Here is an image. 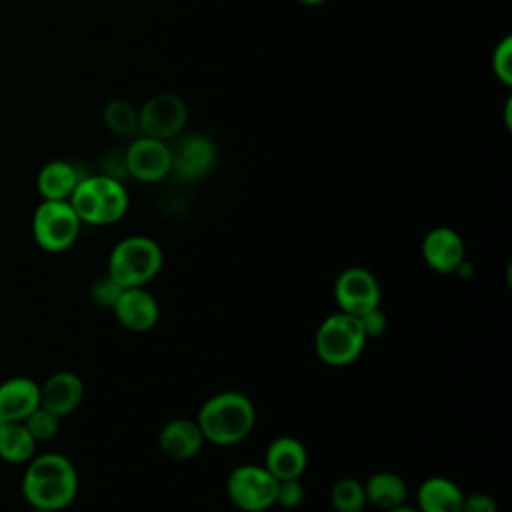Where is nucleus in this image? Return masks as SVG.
<instances>
[{
    "label": "nucleus",
    "instance_id": "obj_14",
    "mask_svg": "<svg viewBox=\"0 0 512 512\" xmlns=\"http://www.w3.org/2000/svg\"><path fill=\"white\" fill-rule=\"evenodd\" d=\"M84 398V382L70 370L50 374L40 386V406L58 418L72 414Z\"/></svg>",
    "mask_w": 512,
    "mask_h": 512
},
{
    "label": "nucleus",
    "instance_id": "obj_19",
    "mask_svg": "<svg viewBox=\"0 0 512 512\" xmlns=\"http://www.w3.org/2000/svg\"><path fill=\"white\" fill-rule=\"evenodd\" d=\"M80 178L82 176L72 162L50 160L40 168L36 176V188L42 200H68Z\"/></svg>",
    "mask_w": 512,
    "mask_h": 512
},
{
    "label": "nucleus",
    "instance_id": "obj_10",
    "mask_svg": "<svg viewBox=\"0 0 512 512\" xmlns=\"http://www.w3.org/2000/svg\"><path fill=\"white\" fill-rule=\"evenodd\" d=\"M124 166L134 180L154 184L172 174V150L164 140L140 136L128 146Z\"/></svg>",
    "mask_w": 512,
    "mask_h": 512
},
{
    "label": "nucleus",
    "instance_id": "obj_11",
    "mask_svg": "<svg viewBox=\"0 0 512 512\" xmlns=\"http://www.w3.org/2000/svg\"><path fill=\"white\" fill-rule=\"evenodd\" d=\"M172 172L180 180L204 178L216 162V146L204 134H188L172 148Z\"/></svg>",
    "mask_w": 512,
    "mask_h": 512
},
{
    "label": "nucleus",
    "instance_id": "obj_15",
    "mask_svg": "<svg viewBox=\"0 0 512 512\" xmlns=\"http://www.w3.org/2000/svg\"><path fill=\"white\" fill-rule=\"evenodd\" d=\"M204 434L196 418H172L158 432V448L176 462L194 458L204 446Z\"/></svg>",
    "mask_w": 512,
    "mask_h": 512
},
{
    "label": "nucleus",
    "instance_id": "obj_20",
    "mask_svg": "<svg viewBox=\"0 0 512 512\" xmlns=\"http://www.w3.org/2000/svg\"><path fill=\"white\" fill-rule=\"evenodd\" d=\"M364 484L366 504L386 512L406 504L408 500V486L404 478L392 470H378L368 476Z\"/></svg>",
    "mask_w": 512,
    "mask_h": 512
},
{
    "label": "nucleus",
    "instance_id": "obj_4",
    "mask_svg": "<svg viewBox=\"0 0 512 512\" xmlns=\"http://www.w3.org/2000/svg\"><path fill=\"white\" fill-rule=\"evenodd\" d=\"M164 266L160 244L148 236H128L120 240L108 258V274L122 288L146 286Z\"/></svg>",
    "mask_w": 512,
    "mask_h": 512
},
{
    "label": "nucleus",
    "instance_id": "obj_16",
    "mask_svg": "<svg viewBox=\"0 0 512 512\" xmlns=\"http://www.w3.org/2000/svg\"><path fill=\"white\" fill-rule=\"evenodd\" d=\"M262 466L276 480L302 478L308 468V450L294 436H278L266 446Z\"/></svg>",
    "mask_w": 512,
    "mask_h": 512
},
{
    "label": "nucleus",
    "instance_id": "obj_9",
    "mask_svg": "<svg viewBox=\"0 0 512 512\" xmlns=\"http://www.w3.org/2000/svg\"><path fill=\"white\" fill-rule=\"evenodd\" d=\"M380 284L376 276L362 266L342 270L334 280V302L340 312L362 316L380 306Z\"/></svg>",
    "mask_w": 512,
    "mask_h": 512
},
{
    "label": "nucleus",
    "instance_id": "obj_23",
    "mask_svg": "<svg viewBox=\"0 0 512 512\" xmlns=\"http://www.w3.org/2000/svg\"><path fill=\"white\" fill-rule=\"evenodd\" d=\"M104 124L114 134L132 136L138 132V108L124 98L110 100L104 108Z\"/></svg>",
    "mask_w": 512,
    "mask_h": 512
},
{
    "label": "nucleus",
    "instance_id": "obj_25",
    "mask_svg": "<svg viewBox=\"0 0 512 512\" xmlns=\"http://www.w3.org/2000/svg\"><path fill=\"white\" fill-rule=\"evenodd\" d=\"M492 72L504 86H512V38L504 36L492 52Z\"/></svg>",
    "mask_w": 512,
    "mask_h": 512
},
{
    "label": "nucleus",
    "instance_id": "obj_22",
    "mask_svg": "<svg viewBox=\"0 0 512 512\" xmlns=\"http://www.w3.org/2000/svg\"><path fill=\"white\" fill-rule=\"evenodd\" d=\"M330 504L334 512H362L366 506L364 484L352 476L338 478L330 488Z\"/></svg>",
    "mask_w": 512,
    "mask_h": 512
},
{
    "label": "nucleus",
    "instance_id": "obj_32",
    "mask_svg": "<svg viewBox=\"0 0 512 512\" xmlns=\"http://www.w3.org/2000/svg\"><path fill=\"white\" fill-rule=\"evenodd\" d=\"M32 512H54V510H44V508H32Z\"/></svg>",
    "mask_w": 512,
    "mask_h": 512
},
{
    "label": "nucleus",
    "instance_id": "obj_26",
    "mask_svg": "<svg viewBox=\"0 0 512 512\" xmlns=\"http://www.w3.org/2000/svg\"><path fill=\"white\" fill-rule=\"evenodd\" d=\"M306 498V490L302 484V478H292V480H278L276 488V504L284 510H294L298 508Z\"/></svg>",
    "mask_w": 512,
    "mask_h": 512
},
{
    "label": "nucleus",
    "instance_id": "obj_30",
    "mask_svg": "<svg viewBox=\"0 0 512 512\" xmlns=\"http://www.w3.org/2000/svg\"><path fill=\"white\" fill-rule=\"evenodd\" d=\"M300 4H304V6H310V8H316V6H322L326 0H298Z\"/></svg>",
    "mask_w": 512,
    "mask_h": 512
},
{
    "label": "nucleus",
    "instance_id": "obj_2",
    "mask_svg": "<svg viewBox=\"0 0 512 512\" xmlns=\"http://www.w3.org/2000/svg\"><path fill=\"white\" fill-rule=\"evenodd\" d=\"M196 422L206 442L216 446H234L254 430L256 408L246 394L238 390H224L216 392L200 406Z\"/></svg>",
    "mask_w": 512,
    "mask_h": 512
},
{
    "label": "nucleus",
    "instance_id": "obj_21",
    "mask_svg": "<svg viewBox=\"0 0 512 512\" xmlns=\"http://www.w3.org/2000/svg\"><path fill=\"white\" fill-rule=\"evenodd\" d=\"M36 440L24 422H4L0 428V460L8 464H28L36 456Z\"/></svg>",
    "mask_w": 512,
    "mask_h": 512
},
{
    "label": "nucleus",
    "instance_id": "obj_12",
    "mask_svg": "<svg viewBox=\"0 0 512 512\" xmlns=\"http://www.w3.org/2000/svg\"><path fill=\"white\" fill-rule=\"evenodd\" d=\"M422 258L434 272L454 274L466 260L464 240L456 230L448 226H436L428 230L422 240Z\"/></svg>",
    "mask_w": 512,
    "mask_h": 512
},
{
    "label": "nucleus",
    "instance_id": "obj_6",
    "mask_svg": "<svg viewBox=\"0 0 512 512\" xmlns=\"http://www.w3.org/2000/svg\"><path fill=\"white\" fill-rule=\"evenodd\" d=\"M80 226L82 222L68 200H42L32 214L34 242L52 254L72 248Z\"/></svg>",
    "mask_w": 512,
    "mask_h": 512
},
{
    "label": "nucleus",
    "instance_id": "obj_24",
    "mask_svg": "<svg viewBox=\"0 0 512 512\" xmlns=\"http://www.w3.org/2000/svg\"><path fill=\"white\" fill-rule=\"evenodd\" d=\"M24 426L28 428V432L32 434V438L36 442H44L50 440L58 434L60 430V418L48 410H44L42 406H38L26 420Z\"/></svg>",
    "mask_w": 512,
    "mask_h": 512
},
{
    "label": "nucleus",
    "instance_id": "obj_3",
    "mask_svg": "<svg viewBox=\"0 0 512 512\" xmlns=\"http://www.w3.org/2000/svg\"><path fill=\"white\" fill-rule=\"evenodd\" d=\"M68 202L80 222L92 226H108L122 220L130 206L124 184L110 174L82 176Z\"/></svg>",
    "mask_w": 512,
    "mask_h": 512
},
{
    "label": "nucleus",
    "instance_id": "obj_18",
    "mask_svg": "<svg viewBox=\"0 0 512 512\" xmlns=\"http://www.w3.org/2000/svg\"><path fill=\"white\" fill-rule=\"evenodd\" d=\"M464 500L462 488L446 476L426 478L416 492L418 512H460Z\"/></svg>",
    "mask_w": 512,
    "mask_h": 512
},
{
    "label": "nucleus",
    "instance_id": "obj_7",
    "mask_svg": "<svg viewBox=\"0 0 512 512\" xmlns=\"http://www.w3.org/2000/svg\"><path fill=\"white\" fill-rule=\"evenodd\" d=\"M278 480L258 464H240L226 478V494L242 512H266L276 504Z\"/></svg>",
    "mask_w": 512,
    "mask_h": 512
},
{
    "label": "nucleus",
    "instance_id": "obj_17",
    "mask_svg": "<svg viewBox=\"0 0 512 512\" xmlns=\"http://www.w3.org/2000/svg\"><path fill=\"white\" fill-rule=\"evenodd\" d=\"M40 406V384L28 376H14L0 384V418L24 422Z\"/></svg>",
    "mask_w": 512,
    "mask_h": 512
},
{
    "label": "nucleus",
    "instance_id": "obj_29",
    "mask_svg": "<svg viewBox=\"0 0 512 512\" xmlns=\"http://www.w3.org/2000/svg\"><path fill=\"white\" fill-rule=\"evenodd\" d=\"M460 512H498V504L490 494L472 492V494H464Z\"/></svg>",
    "mask_w": 512,
    "mask_h": 512
},
{
    "label": "nucleus",
    "instance_id": "obj_33",
    "mask_svg": "<svg viewBox=\"0 0 512 512\" xmlns=\"http://www.w3.org/2000/svg\"><path fill=\"white\" fill-rule=\"evenodd\" d=\"M2 424H4V420H2V418H0V428H2Z\"/></svg>",
    "mask_w": 512,
    "mask_h": 512
},
{
    "label": "nucleus",
    "instance_id": "obj_27",
    "mask_svg": "<svg viewBox=\"0 0 512 512\" xmlns=\"http://www.w3.org/2000/svg\"><path fill=\"white\" fill-rule=\"evenodd\" d=\"M122 290H124V288L106 272L102 278H98V280L92 284L90 296H92V300H94L98 306H102V308H112V306L116 304V300H118V296H120Z\"/></svg>",
    "mask_w": 512,
    "mask_h": 512
},
{
    "label": "nucleus",
    "instance_id": "obj_8",
    "mask_svg": "<svg viewBox=\"0 0 512 512\" xmlns=\"http://www.w3.org/2000/svg\"><path fill=\"white\" fill-rule=\"evenodd\" d=\"M188 122V106L174 92H158L138 108V130L142 136L170 140L180 136Z\"/></svg>",
    "mask_w": 512,
    "mask_h": 512
},
{
    "label": "nucleus",
    "instance_id": "obj_5",
    "mask_svg": "<svg viewBox=\"0 0 512 512\" xmlns=\"http://www.w3.org/2000/svg\"><path fill=\"white\" fill-rule=\"evenodd\" d=\"M366 342L368 338L360 320L340 310L326 316L314 334V350L318 360L332 368H344L356 362L364 352Z\"/></svg>",
    "mask_w": 512,
    "mask_h": 512
},
{
    "label": "nucleus",
    "instance_id": "obj_1",
    "mask_svg": "<svg viewBox=\"0 0 512 512\" xmlns=\"http://www.w3.org/2000/svg\"><path fill=\"white\" fill-rule=\"evenodd\" d=\"M22 494L32 508L60 512L78 494V472L64 454L44 452L28 462L22 478Z\"/></svg>",
    "mask_w": 512,
    "mask_h": 512
},
{
    "label": "nucleus",
    "instance_id": "obj_28",
    "mask_svg": "<svg viewBox=\"0 0 512 512\" xmlns=\"http://www.w3.org/2000/svg\"><path fill=\"white\" fill-rule=\"evenodd\" d=\"M360 324H362V330L366 334V338H378L386 332V326H388V318L384 314V310L378 306L362 316H358Z\"/></svg>",
    "mask_w": 512,
    "mask_h": 512
},
{
    "label": "nucleus",
    "instance_id": "obj_13",
    "mask_svg": "<svg viewBox=\"0 0 512 512\" xmlns=\"http://www.w3.org/2000/svg\"><path fill=\"white\" fill-rule=\"evenodd\" d=\"M112 312L130 332H148L160 318L158 300L146 290V286L124 288L112 306Z\"/></svg>",
    "mask_w": 512,
    "mask_h": 512
},
{
    "label": "nucleus",
    "instance_id": "obj_31",
    "mask_svg": "<svg viewBox=\"0 0 512 512\" xmlns=\"http://www.w3.org/2000/svg\"><path fill=\"white\" fill-rule=\"evenodd\" d=\"M386 512H418V510H416V508H412V506H408V504H402V506L392 508V510H386Z\"/></svg>",
    "mask_w": 512,
    "mask_h": 512
}]
</instances>
